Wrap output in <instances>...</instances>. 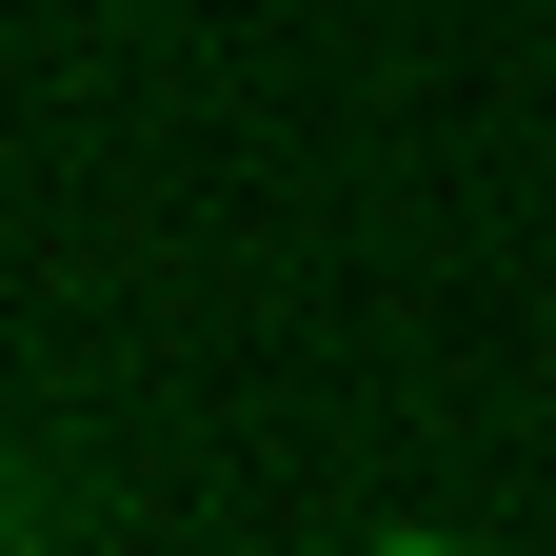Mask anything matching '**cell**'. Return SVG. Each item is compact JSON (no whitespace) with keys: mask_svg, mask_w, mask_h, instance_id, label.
Returning a JSON list of instances; mask_svg holds the SVG:
<instances>
[{"mask_svg":"<svg viewBox=\"0 0 556 556\" xmlns=\"http://www.w3.org/2000/svg\"><path fill=\"white\" fill-rule=\"evenodd\" d=\"M358 556H477V536H358Z\"/></svg>","mask_w":556,"mask_h":556,"instance_id":"6da1fadb","label":"cell"},{"mask_svg":"<svg viewBox=\"0 0 556 556\" xmlns=\"http://www.w3.org/2000/svg\"><path fill=\"white\" fill-rule=\"evenodd\" d=\"M0 556H21V517H0Z\"/></svg>","mask_w":556,"mask_h":556,"instance_id":"7a4b0ae2","label":"cell"}]
</instances>
